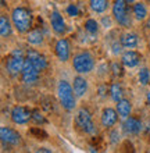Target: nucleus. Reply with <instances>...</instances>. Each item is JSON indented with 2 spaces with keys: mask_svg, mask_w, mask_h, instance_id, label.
<instances>
[{
  "mask_svg": "<svg viewBox=\"0 0 150 153\" xmlns=\"http://www.w3.org/2000/svg\"><path fill=\"white\" fill-rule=\"evenodd\" d=\"M57 96L60 100V105L63 106V109L67 111H71L75 107V99L77 95L74 92V88L67 82V81H60L58 86H57Z\"/></svg>",
  "mask_w": 150,
  "mask_h": 153,
  "instance_id": "f03ea898",
  "label": "nucleus"
},
{
  "mask_svg": "<svg viewBox=\"0 0 150 153\" xmlns=\"http://www.w3.org/2000/svg\"><path fill=\"white\" fill-rule=\"evenodd\" d=\"M24 63H25V59H24V56H22L21 50H14V52L10 54V57L7 59L6 70H7V73L10 74V75L17 76L22 71Z\"/></svg>",
  "mask_w": 150,
  "mask_h": 153,
  "instance_id": "423d86ee",
  "label": "nucleus"
},
{
  "mask_svg": "<svg viewBox=\"0 0 150 153\" xmlns=\"http://www.w3.org/2000/svg\"><path fill=\"white\" fill-rule=\"evenodd\" d=\"M0 137L4 143L13 146H18L21 143V135L14 129L8 128V127H1L0 128Z\"/></svg>",
  "mask_w": 150,
  "mask_h": 153,
  "instance_id": "1a4fd4ad",
  "label": "nucleus"
},
{
  "mask_svg": "<svg viewBox=\"0 0 150 153\" xmlns=\"http://www.w3.org/2000/svg\"><path fill=\"white\" fill-rule=\"evenodd\" d=\"M138 79L139 82L142 85H147L150 82V73L147 68H140V71H139L138 74Z\"/></svg>",
  "mask_w": 150,
  "mask_h": 153,
  "instance_id": "393cba45",
  "label": "nucleus"
},
{
  "mask_svg": "<svg viewBox=\"0 0 150 153\" xmlns=\"http://www.w3.org/2000/svg\"><path fill=\"white\" fill-rule=\"evenodd\" d=\"M67 14L71 16V17H78L79 16V8H78L77 4L69 3L68 6H67Z\"/></svg>",
  "mask_w": 150,
  "mask_h": 153,
  "instance_id": "bb28decb",
  "label": "nucleus"
},
{
  "mask_svg": "<svg viewBox=\"0 0 150 153\" xmlns=\"http://www.w3.org/2000/svg\"><path fill=\"white\" fill-rule=\"evenodd\" d=\"M50 25H52L53 31L57 33V35H64L65 32V21L64 18H63V16H61L58 11H52V14H50Z\"/></svg>",
  "mask_w": 150,
  "mask_h": 153,
  "instance_id": "4468645a",
  "label": "nucleus"
},
{
  "mask_svg": "<svg viewBox=\"0 0 150 153\" xmlns=\"http://www.w3.org/2000/svg\"><path fill=\"white\" fill-rule=\"evenodd\" d=\"M146 102H147V105L150 106V91L146 93Z\"/></svg>",
  "mask_w": 150,
  "mask_h": 153,
  "instance_id": "473e14b6",
  "label": "nucleus"
},
{
  "mask_svg": "<svg viewBox=\"0 0 150 153\" xmlns=\"http://www.w3.org/2000/svg\"><path fill=\"white\" fill-rule=\"evenodd\" d=\"M132 13H134L135 18L138 21H145L147 18V8L145 6V3H142V1H138V3L134 4Z\"/></svg>",
  "mask_w": 150,
  "mask_h": 153,
  "instance_id": "6ab92c4d",
  "label": "nucleus"
},
{
  "mask_svg": "<svg viewBox=\"0 0 150 153\" xmlns=\"http://www.w3.org/2000/svg\"><path fill=\"white\" fill-rule=\"evenodd\" d=\"M89 6L95 13L101 14L109 8V0H89Z\"/></svg>",
  "mask_w": 150,
  "mask_h": 153,
  "instance_id": "4be33fe9",
  "label": "nucleus"
},
{
  "mask_svg": "<svg viewBox=\"0 0 150 153\" xmlns=\"http://www.w3.org/2000/svg\"><path fill=\"white\" fill-rule=\"evenodd\" d=\"M149 46H150V38H149Z\"/></svg>",
  "mask_w": 150,
  "mask_h": 153,
  "instance_id": "4c0bfd02",
  "label": "nucleus"
},
{
  "mask_svg": "<svg viewBox=\"0 0 150 153\" xmlns=\"http://www.w3.org/2000/svg\"><path fill=\"white\" fill-rule=\"evenodd\" d=\"M136 0H126V3H135Z\"/></svg>",
  "mask_w": 150,
  "mask_h": 153,
  "instance_id": "c9c22d12",
  "label": "nucleus"
},
{
  "mask_svg": "<svg viewBox=\"0 0 150 153\" xmlns=\"http://www.w3.org/2000/svg\"><path fill=\"white\" fill-rule=\"evenodd\" d=\"M25 59H28L39 71H43V70L47 68V60H46V57L43 54H41L39 52H36V50H33V49H29L28 52H27V57Z\"/></svg>",
  "mask_w": 150,
  "mask_h": 153,
  "instance_id": "f8f14e48",
  "label": "nucleus"
},
{
  "mask_svg": "<svg viewBox=\"0 0 150 153\" xmlns=\"http://www.w3.org/2000/svg\"><path fill=\"white\" fill-rule=\"evenodd\" d=\"M72 67L78 74H89L95 68V59L89 52H79L72 59Z\"/></svg>",
  "mask_w": 150,
  "mask_h": 153,
  "instance_id": "7ed1b4c3",
  "label": "nucleus"
},
{
  "mask_svg": "<svg viewBox=\"0 0 150 153\" xmlns=\"http://www.w3.org/2000/svg\"><path fill=\"white\" fill-rule=\"evenodd\" d=\"M122 48H124V46L121 45V42H120V43L115 42V43H113V46H111L114 54H120V53H122Z\"/></svg>",
  "mask_w": 150,
  "mask_h": 153,
  "instance_id": "7c9ffc66",
  "label": "nucleus"
},
{
  "mask_svg": "<svg viewBox=\"0 0 150 153\" xmlns=\"http://www.w3.org/2000/svg\"><path fill=\"white\" fill-rule=\"evenodd\" d=\"M1 6H3V7L6 6V1H4V0H1Z\"/></svg>",
  "mask_w": 150,
  "mask_h": 153,
  "instance_id": "e433bc0d",
  "label": "nucleus"
},
{
  "mask_svg": "<svg viewBox=\"0 0 150 153\" xmlns=\"http://www.w3.org/2000/svg\"><path fill=\"white\" fill-rule=\"evenodd\" d=\"M11 120L14 124L24 125L29 120H32V111H29L27 107H22V106H16L11 110Z\"/></svg>",
  "mask_w": 150,
  "mask_h": 153,
  "instance_id": "6e6552de",
  "label": "nucleus"
},
{
  "mask_svg": "<svg viewBox=\"0 0 150 153\" xmlns=\"http://www.w3.org/2000/svg\"><path fill=\"white\" fill-rule=\"evenodd\" d=\"M38 152H47V153H50V152H52V150L46 149V148H39V149H38Z\"/></svg>",
  "mask_w": 150,
  "mask_h": 153,
  "instance_id": "2f4dec72",
  "label": "nucleus"
},
{
  "mask_svg": "<svg viewBox=\"0 0 150 153\" xmlns=\"http://www.w3.org/2000/svg\"><path fill=\"white\" fill-rule=\"evenodd\" d=\"M11 27H14V25H13V22H10L8 17L1 14L0 16V33H1V36L3 38L10 36L11 35Z\"/></svg>",
  "mask_w": 150,
  "mask_h": 153,
  "instance_id": "aec40b11",
  "label": "nucleus"
},
{
  "mask_svg": "<svg viewBox=\"0 0 150 153\" xmlns=\"http://www.w3.org/2000/svg\"><path fill=\"white\" fill-rule=\"evenodd\" d=\"M122 128H124L125 134H128V135H138V134L142 132L143 124H142V121L135 118V117H128L124 121Z\"/></svg>",
  "mask_w": 150,
  "mask_h": 153,
  "instance_id": "ddd939ff",
  "label": "nucleus"
},
{
  "mask_svg": "<svg viewBox=\"0 0 150 153\" xmlns=\"http://www.w3.org/2000/svg\"><path fill=\"white\" fill-rule=\"evenodd\" d=\"M83 27H85L86 32L90 33V35H96V33L99 32V22L96 20H93V18L86 20L85 24H83Z\"/></svg>",
  "mask_w": 150,
  "mask_h": 153,
  "instance_id": "b1692460",
  "label": "nucleus"
},
{
  "mask_svg": "<svg viewBox=\"0 0 150 153\" xmlns=\"http://www.w3.org/2000/svg\"><path fill=\"white\" fill-rule=\"evenodd\" d=\"M120 42L125 49H135L138 46V35L134 32H125L122 33L121 38H120Z\"/></svg>",
  "mask_w": 150,
  "mask_h": 153,
  "instance_id": "f3484780",
  "label": "nucleus"
},
{
  "mask_svg": "<svg viewBox=\"0 0 150 153\" xmlns=\"http://www.w3.org/2000/svg\"><path fill=\"white\" fill-rule=\"evenodd\" d=\"M32 120L36 123V124H45L46 118L43 117V114L39 111V110H33L32 111Z\"/></svg>",
  "mask_w": 150,
  "mask_h": 153,
  "instance_id": "a878e982",
  "label": "nucleus"
},
{
  "mask_svg": "<svg viewBox=\"0 0 150 153\" xmlns=\"http://www.w3.org/2000/svg\"><path fill=\"white\" fill-rule=\"evenodd\" d=\"M103 22H104V24H107L110 27V20H109V18H103Z\"/></svg>",
  "mask_w": 150,
  "mask_h": 153,
  "instance_id": "72a5a7b5",
  "label": "nucleus"
},
{
  "mask_svg": "<svg viewBox=\"0 0 150 153\" xmlns=\"http://www.w3.org/2000/svg\"><path fill=\"white\" fill-rule=\"evenodd\" d=\"M11 22L20 33H27L32 27V13L25 7H16L11 11Z\"/></svg>",
  "mask_w": 150,
  "mask_h": 153,
  "instance_id": "f257e3e1",
  "label": "nucleus"
},
{
  "mask_svg": "<svg viewBox=\"0 0 150 153\" xmlns=\"http://www.w3.org/2000/svg\"><path fill=\"white\" fill-rule=\"evenodd\" d=\"M54 53H56L57 59L60 61H68L69 54H71V49H69V43L65 38H61L56 42L54 46Z\"/></svg>",
  "mask_w": 150,
  "mask_h": 153,
  "instance_id": "9d476101",
  "label": "nucleus"
},
{
  "mask_svg": "<svg viewBox=\"0 0 150 153\" xmlns=\"http://www.w3.org/2000/svg\"><path fill=\"white\" fill-rule=\"evenodd\" d=\"M20 75H21V81L25 85H32L39 79V70L28 59H25L24 67H22V71H21Z\"/></svg>",
  "mask_w": 150,
  "mask_h": 153,
  "instance_id": "0eeeda50",
  "label": "nucleus"
},
{
  "mask_svg": "<svg viewBox=\"0 0 150 153\" xmlns=\"http://www.w3.org/2000/svg\"><path fill=\"white\" fill-rule=\"evenodd\" d=\"M122 95H124V91H122L121 85L118 84V82L111 84V86H110V96H111V99H113L115 103H117L118 100H121Z\"/></svg>",
  "mask_w": 150,
  "mask_h": 153,
  "instance_id": "5701e85b",
  "label": "nucleus"
},
{
  "mask_svg": "<svg viewBox=\"0 0 150 153\" xmlns=\"http://www.w3.org/2000/svg\"><path fill=\"white\" fill-rule=\"evenodd\" d=\"M110 142H111L113 145H115V143L120 142V132H118L117 129H114V131L110 132Z\"/></svg>",
  "mask_w": 150,
  "mask_h": 153,
  "instance_id": "c85d7f7f",
  "label": "nucleus"
},
{
  "mask_svg": "<svg viewBox=\"0 0 150 153\" xmlns=\"http://www.w3.org/2000/svg\"><path fill=\"white\" fill-rule=\"evenodd\" d=\"M146 1H150V0H146Z\"/></svg>",
  "mask_w": 150,
  "mask_h": 153,
  "instance_id": "58836bf2",
  "label": "nucleus"
},
{
  "mask_svg": "<svg viewBox=\"0 0 150 153\" xmlns=\"http://www.w3.org/2000/svg\"><path fill=\"white\" fill-rule=\"evenodd\" d=\"M117 111L120 114L122 120H125L131 116V111H132V105L128 99H121V100L117 102Z\"/></svg>",
  "mask_w": 150,
  "mask_h": 153,
  "instance_id": "a211bd4d",
  "label": "nucleus"
},
{
  "mask_svg": "<svg viewBox=\"0 0 150 153\" xmlns=\"http://www.w3.org/2000/svg\"><path fill=\"white\" fill-rule=\"evenodd\" d=\"M146 131H147V134H150V121L146 124Z\"/></svg>",
  "mask_w": 150,
  "mask_h": 153,
  "instance_id": "f704fd0d",
  "label": "nucleus"
},
{
  "mask_svg": "<svg viewBox=\"0 0 150 153\" xmlns=\"http://www.w3.org/2000/svg\"><path fill=\"white\" fill-rule=\"evenodd\" d=\"M118 111L114 110L113 107H106L103 111H101V117H100V123L104 128H111L117 124L118 121Z\"/></svg>",
  "mask_w": 150,
  "mask_h": 153,
  "instance_id": "9b49d317",
  "label": "nucleus"
},
{
  "mask_svg": "<svg viewBox=\"0 0 150 153\" xmlns=\"http://www.w3.org/2000/svg\"><path fill=\"white\" fill-rule=\"evenodd\" d=\"M27 42L29 45H33V46H39L43 43V33L39 29H32L27 35Z\"/></svg>",
  "mask_w": 150,
  "mask_h": 153,
  "instance_id": "412c9836",
  "label": "nucleus"
},
{
  "mask_svg": "<svg viewBox=\"0 0 150 153\" xmlns=\"http://www.w3.org/2000/svg\"><path fill=\"white\" fill-rule=\"evenodd\" d=\"M75 124L81 131L85 134H95L96 132V127L92 120V114L89 113V110L81 109L78 110L77 116H75Z\"/></svg>",
  "mask_w": 150,
  "mask_h": 153,
  "instance_id": "39448f33",
  "label": "nucleus"
},
{
  "mask_svg": "<svg viewBox=\"0 0 150 153\" xmlns=\"http://www.w3.org/2000/svg\"><path fill=\"white\" fill-rule=\"evenodd\" d=\"M142 60V56H140V53L135 52V50H128V52L122 53V57H121V63L125 67L128 68H134L136 65L140 63Z\"/></svg>",
  "mask_w": 150,
  "mask_h": 153,
  "instance_id": "2eb2a0df",
  "label": "nucleus"
},
{
  "mask_svg": "<svg viewBox=\"0 0 150 153\" xmlns=\"http://www.w3.org/2000/svg\"><path fill=\"white\" fill-rule=\"evenodd\" d=\"M122 65L120 64V63H117V61L111 64V71H113L114 76H121L122 75V71H124V70H122Z\"/></svg>",
  "mask_w": 150,
  "mask_h": 153,
  "instance_id": "cd10ccee",
  "label": "nucleus"
},
{
  "mask_svg": "<svg viewBox=\"0 0 150 153\" xmlns=\"http://www.w3.org/2000/svg\"><path fill=\"white\" fill-rule=\"evenodd\" d=\"M31 134H33L35 137L38 138V139H43V138H46V134L42 131V129H39V128H33V129H31Z\"/></svg>",
  "mask_w": 150,
  "mask_h": 153,
  "instance_id": "c756f323",
  "label": "nucleus"
},
{
  "mask_svg": "<svg viewBox=\"0 0 150 153\" xmlns=\"http://www.w3.org/2000/svg\"><path fill=\"white\" fill-rule=\"evenodd\" d=\"M113 17L120 25L129 27L131 17H129V13H128V3H126V0H114Z\"/></svg>",
  "mask_w": 150,
  "mask_h": 153,
  "instance_id": "20e7f679",
  "label": "nucleus"
},
{
  "mask_svg": "<svg viewBox=\"0 0 150 153\" xmlns=\"http://www.w3.org/2000/svg\"><path fill=\"white\" fill-rule=\"evenodd\" d=\"M72 88H74V92L77 95V97H82L88 92V81L81 75H77L74 76V81H72Z\"/></svg>",
  "mask_w": 150,
  "mask_h": 153,
  "instance_id": "dca6fc26",
  "label": "nucleus"
}]
</instances>
